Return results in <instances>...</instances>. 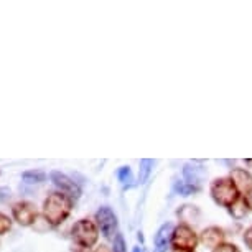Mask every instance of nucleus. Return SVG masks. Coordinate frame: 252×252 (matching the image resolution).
I'll use <instances>...</instances> for the list:
<instances>
[{
    "label": "nucleus",
    "instance_id": "1",
    "mask_svg": "<svg viewBox=\"0 0 252 252\" xmlns=\"http://www.w3.org/2000/svg\"><path fill=\"white\" fill-rule=\"evenodd\" d=\"M73 201L64 193H51L43 203V216L51 226H60L71 215Z\"/></svg>",
    "mask_w": 252,
    "mask_h": 252
},
{
    "label": "nucleus",
    "instance_id": "2",
    "mask_svg": "<svg viewBox=\"0 0 252 252\" xmlns=\"http://www.w3.org/2000/svg\"><path fill=\"white\" fill-rule=\"evenodd\" d=\"M211 198L224 208H232L239 201L241 198V189L236 187V183L232 182V178H218L211 183L209 188Z\"/></svg>",
    "mask_w": 252,
    "mask_h": 252
},
{
    "label": "nucleus",
    "instance_id": "3",
    "mask_svg": "<svg viewBox=\"0 0 252 252\" xmlns=\"http://www.w3.org/2000/svg\"><path fill=\"white\" fill-rule=\"evenodd\" d=\"M71 236H73V239L78 246L89 249L99 239V227L96 222L89 220H79L71 229Z\"/></svg>",
    "mask_w": 252,
    "mask_h": 252
},
{
    "label": "nucleus",
    "instance_id": "4",
    "mask_svg": "<svg viewBox=\"0 0 252 252\" xmlns=\"http://www.w3.org/2000/svg\"><path fill=\"white\" fill-rule=\"evenodd\" d=\"M198 242H199V239H198L196 232H194L193 227H189L188 224H178L173 229V234H172V247L173 249L193 251L194 252Z\"/></svg>",
    "mask_w": 252,
    "mask_h": 252
},
{
    "label": "nucleus",
    "instance_id": "5",
    "mask_svg": "<svg viewBox=\"0 0 252 252\" xmlns=\"http://www.w3.org/2000/svg\"><path fill=\"white\" fill-rule=\"evenodd\" d=\"M97 227L101 229L102 236L106 239H112L117 236V216L109 206H101L96 211Z\"/></svg>",
    "mask_w": 252,
    "mask_h": 252
},
{
    "label": "nucleus",
    "instance_id": "6",
    "mask_svg": "<svg viewBox=\"0 0 252 252\" xmlns=\"http://www.w3.org/2000/svg\"><path fill=\"white\" fill-rule=\"evenodd\" d=\"M12 215L20 226H32L36 220V209L32 203L20 201V203L13 204Z\"/></svg>",
    "mask_w": 252,
    "mask_h": 252
},
{
    "label": "nucleus",
    "instance_id": "7",
    "mask_svg": "<svg viewBox=\"0 0 252 252\" xmlns=\"http://www.w3.org/2000/svg\"><path fill=\"white\" fill-rule=\"evenodd\" d=\"M50 178H51V182H53L55 187H58L61 189V193L68 194L69 198H79L81 189H79L78 185L68 177V175L61 173V172H58V170H53V172L50 173Z\"/></svg>",
    "mask_w": 252,
    "mask_h": 252
},
{
    "label": "nucleus",
    "instance_id": "8",
    "mask_svg": "<svg viewBox=\"0 0 252 252\" xmlns=\"http://www.w3.org/2000/svg\"><path fill=\"white\" fill-rule=\"evenodd\" d=\"M172 234H173V226L170 222L161 224L154 237V252H166L168 246L172 244Z\"/></svg>",
    "mask_w": 252,
    "mask_h": 252
},
{
    "label": "nucleus",
    "instance_id": "9",
    "mask_svg": "<svg viewBox=\"0 0 252 252\" xmlns=\"http://www.w3.org/2000/svg\"><path fill=\"white\" fill-rule=\"evenodd\" d=\"M224 231L220 229V227L216 226H211V227H206L203 232H201V237H199V241H201L203 246L206 247H211V249H216L218 246L224 244Z\"/></svg>",
    "mask_w": 252,
    "mask_h": 252
},
{
    "label": "nucleus",
    "instance_id": "10",
    "mask_svg": "<svg viewBox=\"0 0 252 252\" xmlns=\"http://www.w3.org/2000/svg\"><path fill=\"white\" fill-rule=\"evenodd\" d=\"M231 178H232V182L236 183V187L239 189H242V191H249L251 187H252V177L242 168L232 170Z\"/></svg>",
    "mask_w": 252,
    "mask_h": 252
},
{
    "label": "nucleus",
    "instance_id": "11",
    "mask_svg": "<svg viewBox=\"0 0 252 252\" xmlns=\"http://www.w3.org/2000/svg\"><path fill=\"white\" fill-rule=\"evenodd\" d=\"M22 178L25 183H41L46 180V173L43 170H28V172H23Z\"/></svg>",
    "mask_w": 252,
    "mask_h": 252
},
{
    "label": "nucleus",
    "instance_id": "12",
    "mask_svg": "<svg viewBox=\"0 0 252 252\" xmlns=\"http://www.w3.org/2000/svg\"><path fill=\"white\" fill-rule=\"evenodd\" d=\"M154 165V161L152 160H142L140 161V172H139V180H140V183H145L147 182V178L150 177V173H152V168L150 166Z\"/></svg>",
    "mask_w": 252,
    "mask_h": 252
},
{
    "label": "nucleus",
    "instance_id": "13",
    "mask_svg": "<svg viewBox=\"0 0 252 252\" xmlns=\"http://www.w3.org/2000/svg\"><path fill=\"white\" fill-rule=\"evenodd\" d=\"M117 178H119V182H121L122 185H129L132 182V173H130L129 166H122V168H119Z\"/></svg>",
    "mask_w": 252,
    "mask_h": 252
},
{
    "label": "nucleus",
    "instance_id": "14",
    "mask_svg": "<svg viewBox=\"0 0 252 252\" xmlns=\"http://www.w3.org/2000/svg\"><path fill=\"white\" fill-rule=\"evenodd\" d=\"M112 252H127V244L124 241V236L122 234H117L114 237V249Z\"/></svg>",
    "mask_w": 252,
    "mask_h": 252
},
{
    "label": "nucleus",
    "instance_id": "15",
    "mask_svg": "<svg viewBox=\"0 0 252 252\" xmlns=\"http://www.w3.org/2000/svg\"><path fill=\"white\" fill-rule=\"evenodd\" d=\"M10 227H12V221H10V218L5 216V215H2V213H0V236L7 234V232L10 231Z\"/></svg>",
    "mask_w": 252,
    "mask_h": 252
},
{
    "label": "nucleus",
    "instance_id": "16",
    "mask_svg": "<svg viewBox=\"0 0 252 252\" xmlns=\"http://www.w3.org/2000/svg\"><path fill=\"white\" fill-rule=\"evenodd\" d=\"M213 252H241V249L236 244H227V242H224V244L218 246L216 249H213Z\"/></svg>",
    "mask_w": 252,
    "mask_h": 252
},
{
    "label": "nucleus",
    "instance_id": "17",
    "mask_svg": "<svg viewBox=\"0 0 252 252\" xmlns=\"http://www.w3.org/2000/svg\"><path fill=\"white\" fill-rule=\"evenodd\" d=\"M242 199H244L246 208H247V209H251V211H252V188L249 189V191H246V193H244V198H242Z\"/></svg>",
    "mask_w": 252,
    "mask_h": 252
},
{
    "label": "nucleus",
    "instance_id": "18",
    "mask_svg": "<svg viewBox=\"0 0 252 252\" xmlns=\"http://www.w3.org/2000/svg\"><path fill=\"white\" fill-rule=\"evenodd\" d=\"M244 242L247 244V247H249V249L252 251V226L244 232Z\"/></svg>",
    "mask_w": 252,
    "mask_h": 252
},
{
    "label": "nucleus",
    "instance_id": "19",
    "mask_svg": "<svg viewBox=\"0 0 252 252\" xmlns=\"http://www.w3.org/2000/svg\"><path fill=\"white\" fill-rule=\"evenodd\" d=\"M8 198H10V189L5 188V187H2V188H0V203L7 201Z\"/></svg>",
    "mask_w": 252,
    "mask_h": 252
},
{
    "label": "nucleus",
    "instance_id": "20",
    "mask_svg": "<svg viewBox=\"0 0 252 252\" xmlns=\"http://www.w3.org/2000/svg\"><path fill=\"white\" fill-rule=\"evenodd\" d=\"M96 252H107V249H106V247H104V246H101V249H97Z\"/></svg>",
    "mask_w": 252,
    "mask_h": 252
},
{
    "label": "nucleus",
    "instance_id": "21",
    "mask_svg": "<svg viewBox=\"0 0 252 252\" xmlns=\"http://www.w3.org/2000/svg\"><path fill=\"white\" fill-rule=\"evenodd\" d=\"M172 252H193V251H180V249H172Z\"/></svg>",
    "mask_w": 252,
    "mask_h": 252
},
{
    "label": "nucleus",
    "instance_id": "22",
    "mask_svg": "<svg viewBox=\"0 0 252 252\" xmlns=\"http://www.w3.org/2000/svg\"><path fill=\"white\" fill-rule=\"evenodd\" d=\"M246 163L247 165H252V160H246Z\"/></svg>",
    "mask_w": 252,
    "mask_h": 252
}]
</instances>
